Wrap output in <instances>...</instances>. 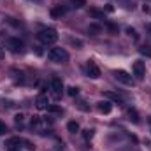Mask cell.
<instances>
[{
  "label": "cell",
  "instance_id": "10",
  "mask_svg": "<svg viewBox=\"0 0 151 151\" xmlns=\"http://www.w3.org/2000/svg\"><path fill=\"white\" fill-rule=\"evenodd\" d=\"M47 104H49V102H47V97H46L44 93H40L37 97V100H35V107H37V109H47Z\"/></svg>",
  "mask_w": 151,
  "mask_h": 151
},
{
  "label": "cell",
  "instance_id": "33",
  "mask_svg": "<svg viewBox=\"0 0 151 151\" xmlns=\"http://www.w3.org/2000/svg\"><path fill=\"white\" fill-rule=\"evenodd\" d=\"M12 151H19V148H18V150H12Z\"/></svg>",
  "mask_w": 151,
  "mask_h": 151
},
{
  "label": "cell",
  "instance_id": "7",
  "mask_svg": "<svg viewBox=\"0 0 151 151\" xmlns=\"http://www.w3.org/2000/svg\"><path fill=\"white\" fill-rule=\"evenodd\" d=\"M86 76L91 77V79H99L100 77V69L97 67V63L88 62V65H86Z\"/></svg>",
  "mask_w": 151,
  "mask_h": 151
},
{
  "label": "cell",
  "instance_id": "9",
  "mask_svg": "<svg viewBox=\"0 0 151 151\" xmlns=\"http://www.w3.org/2000/svg\"><path fill=\"white\" fill-rule=\"evenodd\" d=\"M97 109H99L102 114H109L111 111H113V104H111V102H107V100H102V102H99V104H97Z\"/></svg>",
  "mask_w": 151,
  "mask_h": 151
},
{
  "label": "cell",
  "instance_id": "32",
  "mask_svg": "<svg viewBox=\"0 0 151 151\" xmlns=\"http://www.w3.org/2000/svg\"><path fill=\"white\" fill-rule=\"evenodd\" d=\"M0 58H2V49H0Z\"/></svg>",
  "mask_w": 151,
  "mask_h": 151
},
{
  "label": "cell",
  "instance_id": "31",
  "mask_svg": "<svg viewBox=\"0 0 151 151\" xmlns=\"http://www.w3.org/2000/svg\"><path fill=\"white\" fill-rule=\"evenodd\" d=\"M146 32H150L151 34V23H146Z\"/></svg>",
  "mask_w": 151,
  "mask_h": 151
},
{
  "label": "cell",
  "instance_id": "13",
  "mask_svg": "<svg viewBox=\"0 0 151 151\" xmlns=\"http://www.w3.org/2000/svg\"><path fill=\"white\" fill-rule=\"evenodd\" d=\"M128 119L132 121V123H139L141 119H139V113L135 111V109H128Z\"/></svg>",
  "mask_w": 151,
  "mask_h": 151
},
{
  "label": "cell",
  "instance_id": "14",
  "mask_svg": "<svg viewBox=\"0 0 151 151\" xmlns=\"http://www.w3.org/2000/svg\"><path fill=\"white\" fill-rule=\"evenodd\" d=\"M67 130H69L70 134L79 132V123H77V121H69V123H67Z\"/></svg>",
  "mask_w": 151,
  "mask_h": 151
},
{
  "label": "cell",
  "instance_id": "19",
  "mask_svg": "<svg viewBox=\"0 0 151 151\" xmlns=\"http://www.w3.org/2000/svg\"><path fill=\"white\" fill-rule=\"evenodd\" d=\"M127 34L134 39V40H139V35H137V30H135V28H130V27H128V28H127Z\"/></svg>",
  "mask_w": 151,
  "mask_h": 151
},
{
  "label": "cell",
  "instance_id": "29",
  "mask_svg": "<svg viewBox=\"0 0 151 151\" xmlns=\"http://www.w3.org/2000/svg\"><path fill=\"white\" fill-rule=\"evenodd\" d=\"M39 125H40V119H39L37 116H34V118H32V128H34V127H39Z\"/></svg>",
  "mask_w": 151,
  "mask_h": 151
},
{
  "label": "cell",
  "instance_id": "3",
  "mask_svg": "<svg viewBox=\"0 0 151 151\" xmlns=\"http://www.w3.org/2000/svg\"><path fill=\"white\" fill-rule=\"evenodd\" d=\"M113 76L118 83H121V84H125V86H132V84H134V77L128 74L127 70H114Z\"/></svg>",
  "mask_w": 151,
  "mask_h": 151
},
{
  "label": "cell",
  "instance_id": "1",
  "mask_svg": "<svg viewBox=\"0 0 151 151\" xmlns=\"http://www.w3.org/2000/svg\"><path fill=\"white\" fill-rule=\"evenodd\" d=\"M47 58L55 63H65L69 60V53L63 49V47H53L49 53H47Z\"/></svg>",
  "mask_w": 151,
  "mask_h": 151
},
{
  "label": "cell",
  "instance_id": "21",
  "mask_svg": "<svg viewBox=\"0 0 151 151\" xmlns=\"http://www.w3.org/2000/svg\"><path fill=\"white\" fill-rule=\"evenodd\" d=\"M77 109H81V111H90V106H86V102H83V100H79L77 102Z\"/></svg>",
  "mask_w": 151,
  "mask_h": 151
},
{
  "label": "cell",
  "instance_id": "27",
  "mask_svg": "<svg viewBox=\"0 0 151 151\" xmlns=\"http://www.w3.org/2000/svg\"><path fill=\"white\" fill-rule=\"evenodd\" d=\"M7 134V125L4 121H0V135H5Z\"/></svg>",
  "mask_w": 151,
  "mask_h": 151
},
{
  "label": "cell",
  "instance_id": "24",
  "mask_svg": "<svg viewBox=\"0 0 151 151\" xmlns=\"http://www.w3.org/2000/svg\"><path fill=\"white\" fill-rule=\"evenodd\" d=\"M14 121H16V125H18V127H21V125H23V121H25V116H23V114H16Z\"/></svg>",
  "mask_w": 151,
  "mask_h": 151
},
{
  "label": "cell",
  "instance_id": "8",
  "mask_svg": "<svg viewBox=\"0 0 151 151\" xmlns=\"http://www.w3.org/2000/svg\"><path fill=\"white\" fill-rule=\"evenodd\" d=\"M19 144H23V139H19V137H11V139H7V142H5V148L9 151H12V150H18Z\"/></svg>",
  "mask_w": 151,
  "mask_h": 151
},
{
  "label": "cell",
  "instance_id": "23",
  "mask_svg": "<svg viewBox=\"0 0 151 151\" xmlns=\"http://www.w3.org/2000/svg\"><path fill=\"white\" fill-rule=\"evenodd\" d=\"M67 93H69L70 97H77V95H79V88H77V86H70Z\"/></svg>",
  "mask_w": 151,
  "mask_h": 151
},
{
  "label": "cell",
  "instance_id": "12",
  "mask_svg": "<svg viewBox=\"0 0 151 151\" xmlns=\"http://www.w3.org/2000/svg\"><path fill=\"white\" fill-rule=\"evenodd\" d=\"M88 14L95 19H104V11H99V9H90Z\"/></svg>",
  "mask_w": 151,
  "mask_h": 151
},
{
  "label": "cell",
  "instance_id": "22",
  "mask_svg": "<svg viewBox=\"0 0 151 151\" xmlns=\"http://www.w3.org/2000/svg\"><path fill=\"white\" fill-rule=\"evenodd\" d=\"M83 137H84V141H91V137H93V130H84L83 132Z\"/></svg>",
  "mask_w": 151,
  "mask_h": 151
},
{
  "label": "cell",
  "instance_id": "18",
  "mask_svg": "<svg viewBox=\"0 0 151 151\" xmlns=\"http://www.w3.org/2000/svg\"><path fill=\"white\" fill-rule=\"evenodd\" d=\"M47 113H53V114H62L63 109L58 107V106H47Z\"/></svg>",
  "mask_w": 151,
  "mask_h": 151
},
{
  "label": "cell",
  "instance_id": "25",
  "mask_svg": "<svg viewBox=\"0 0 151 151\" xmlns=\"http://www.w3.org/2000/svg\"><path fill=\"white\" fill-rule=\"evenodd\" d=\"M106 27H107V30H109V32L118 34V25H114V23H106Z\"/></svg>",
  "mask_w": 151,
  "mask_h": 151
},
{
  "label": "cell",
  "instance_id": "2",
  "mask_svg": "<svg viewBox=\"0 0 151 151\" xmlns=\"http://www.w3.org/2000/svg\"><path fill=\"white\" fill-rule=\"evenodd\" d=\"M37 37L42 44H55L58 40V34H56L55 28H44L37 34Z\"/></svg>",
  "mask_w": 151,
  "mask_h": 151
},
{
  "label": "cell",
  "instance_id": "17",
  "mask_svg": "<svg viewBox=\"0 0 151 151\" xmlns=\"http://www.w3.org/2000/svg\"><path fill=\"white\" fill-rule=\"evenodd\" d=\"M139 53H141L142 56L151 58V46H142V47H139Z\"/></svg>",
  "mask_w": 151,
  "mask_h": 151
},
{
  "label": "cell",
  "instance_id": "30",
  "mask_svg": "<svg viewBox=\"0 0 151 151\" xmlns=\"http://www.w3.org/2000/svg\"><path fill=\"white\" fill-rule=\"evenodd\" d=\"M106 11H107V12H113V11H114V7L111 5V4H107V5H106Z\"/></svg>",
  "mask_w": 151,
  "mask_h": 151
},
{
  "label": "cell",
  "instance_id": "5",
  "mask_svg": "<svg viewBox=\"0 0 151 151\" xmlns=\"http://www.w3.org/2000/svg\"><path fill=\"white\" fill-rule=\"evenodd\" d=\"M62 91H63V83L60 77H53L51 79V93L55 99H60L62 97Z\"/></svg>",
  "mask_w": 151,
  "mask_h": 151
},
{
  "label": "cell",
  "instance_id": "6",
  "mask_svg": "<svg viewBox=\"0 0 151 151\" xmlns=\"http://www.w3.org/2000/svg\"><path fill=\"white\" fill-rule=\"evenodd\" d=\"M132 70H134V76H135V79H137V81H142V79H144V76H146V67H144V62L137 60V62L134 63Z\"/></svg>",
  "mask_w": 151,
  "mask_h": 151
},
{
  "label": "cell",
  "instance_id": "16",
  "mask_svg": "<svg viewBox=\"0 0 151 151\" xmlns=\"http://www.w3.org/2000/svg\"><path fill=\"white\" fill-rule=\"evenodd\" d=\"M104 95H106L107 99H111V100H114V102H118V104H121V102H123V99H121L119 95H116V93H111V91H106Z\"/></svg>",
  "mask_w": 151,
  "mask_h": 151
},
{
  "label": "cell",
  "instance_id": "15",
  "mask_svg": "<svg viewBox=\"0 0 151 151\" xmlns=\"http://www.w3.org/2000/svg\"><path fill=\"white\" fill-rule=\"evenodd\" d=\"M88 32H90V34H93V35H97V34H100V32H102V27H100V25L91 23V25L88 27Z\"/></svg>",
  "mask_w": 151,
  "mask_h": 151
},
{
  "label": "cell",
  "instance_id": "28",
  "mask_svg": "<svg viewBox=\"0 0 151 151\" xmlns=\"http://www.w3.org/2000/svg\"><path fill=\"white\" fill-rule=\"evenodd\" d=\"M23 144H25V148H27V150H30V151L35 150V146H34V144H32L30 141H25V139H23Z\"/></svg>",
  "mask_w": 151,
  "mask_h": 151
},
{
  "label": "cell",
  "instance_id": "11",
  "mask_svg": "<svg viewBox=\"0 0 151 151\" xmlns=\"http://www.w3.org/2000/svg\"><path fill=\"white\" fill-rule=\"evenodd\" d=\"M65 14V7H62V5H55L53 9H51V18H62Z\"/></svg>",
  "mask_w": 151,
  "mask_h": 151
},
{
  "label": "cell",
  "instance_id": "26",
  "mask_svg": "<svg viewBox=\"0 0 151 151\" xmlns=\"http://www.w3.org/2000/svg\"><path fill=\"white\" fill-rule=\"evenodd\" d=\"M72 4H74V7H83V5H86V0H70Z\"/></svg>",
  "mask_w": 151,
  "mask_h": 151
},
{
  "label": "cell",
  "instance_id": "34",
  "mask_svg": "<svg viewBox=\"0 0 151 151\" xmlns=\"http://www.w3.org/2000/svg\"><path fill=\"white\" fill-rule=\"evenodd\" d=\"M150 127H151V118H150Z\"/></svg>",
  "mask_w": 151,
  "mask_h": 151
},
{
  "label": "cell",
  "instance_id": "20",
  "mask_svg": "<svg viewBox=\"0 0 151 151\" xmlns=\"http://www.w3.org/2000/svg\"><path fill=\"white\" fill-rule=\"evenodd\" d=\"M69 42H70L72 46H76L77 49H81V47H83V40H79V39H69Z\"/></svg>",
  "mask_w": 151,
  "mask_h": 151
},
{
  "label": "cell",
  "instance_id": "4",
  "mask_svg": "<svg viewBox=\"0 0 151 151\" xmlns=\"http://www.w3.org/2000/svg\"><path fill=\"white\" fill-rule=\"evenodd\" d=\"M7 47L12 51V53H16V55H21L23 51H25V44H23V40H19L18 37H11L7 40Z\"/></svg>",
  "mask_w": 151,
  "mask_h": 151
}]
</instances>
